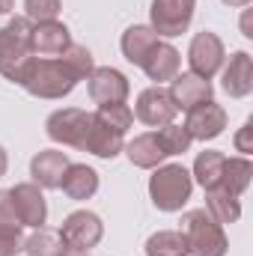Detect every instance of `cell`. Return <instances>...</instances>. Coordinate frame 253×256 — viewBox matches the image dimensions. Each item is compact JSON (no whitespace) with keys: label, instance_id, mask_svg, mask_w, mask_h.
Segmentation results:
<instances>
[{"label":"cell","instance_id":"1","mask_svg":"<svg viewBox=\"0 0 253 256\" xmlns=\"http://www.w3.org/2000/svg\"><path fill=\"white\" fill-rule=\"evenodd\" d=\"M30 33H33V24L24 15L12 18L6 27H0V74L12 84H21L27 66L33 60Z\"/></svg>","mask_w":253,"mask_h":256},{"label":"cell","instance_id":"2","mask_svg":"<svg viewBox=\"0 0 253 256\" xmlns=\"http://www.w3.org/2000/svg\"><path fill=\"white\" fill-rule=\"evenodd\" d=\"M21 86L36 98H63L78 86V78L68 72V66L60 57L57 60H48V57L36 60L33 57L24 78H21Z\"/></svg>","mask_w":253,"mask_h":256},{"label":"cell","instance_id":"3","mask_svg":"<svg viewBox=\"0 0 253 256\" xmlns=\"http://www.w3.org/2000/svg\"><path fill=\"white\" fill-rule=\"evenodd\" d=\"M182 236L188 242V254L194 256H224L230 248L224 226L206 208H194L182 214Z\"/></svg>","mask_w":253,"mask_h":256},{"label":"cell","instance_id":"4","mask_svg":"<svg viewBox=\"0 0 253 256\" xmlns=\"http://www.w3.org/2000/svg\"><path fill=\"white\" fill-rule=\"evenodd\" d=\"M194 179L182 164H164L149 179V196L161 212H179L190 200Z\"/></svg>","mask_w":253,"mask_h":256},{"label":"cell","instance_id":"5","mask_svg":"<svg viewBox=\"0 0 253 256\" xmlns=\"http://www.w3.org/2000/svg\"><path fill=\"white\" fill-rule=\"evenodd\" d=\"M60 236H63L66 248H68L72 254H86V250H92V248L102 242V236H104V224H102L98 214L80 208V212H72V214L63 220Z\"/></svg>","mask_w":253,"mask_h":256},{"label":"cell","instance_id":"6","mask_svg":"<svg viewBox=\"0 0 253 256\" xmlns=\"http://www.w3.org/2000/svg\"><path fill=\"white\" fill-rule=\"evenodd\" d=\"M196 0H152V30L158 36H182L194 21Z\"/></svg>","mask_w":253,"mask_h":256},{"label":"cell","instance_id":"7","mask_svg":"<svg viewBox=\"0 0 253 256\" xmlns=\"http://www.w3.org/2000/svg\"><path fill=\"white\" fill-rule=\"evenodd\" d=\"M90 122H92V114L78 110V108H63V110L48 116L45 128H48V137L54 143H63V146H72V149H84Z\"/></svg>","mask_w":253,"mask_h":256},{"label":"cell","instance_id":"8","mask_svg":"<svg viewBox=\"0 0 253 256\" xmlns=\"http://www.w3.org/2000/svg\"><path fill=\"white\" fill-rule=\"evenodd\" d=\"M224 60H226V51H224V42L218 33H196L190 39V48H188V63H190V72L212 80L220 68H224Z\"/></svg>","mask_w":253,"mask_h":256},{"label":"cell","instance_id":"9","mask_svg":"<svg viewBox=\"0 0 253 256\" xmlns=\"http://www.w3.org/2000/svg\"><path fill=\"white\" fill-rule=\"evenodd\" d=\"M134 114H137V120H140L143 126L164 128V126H170V122L176 120L179 108H176V102L170 98L167 90H161V86H149V90H143V92L137 96Z\"/></svg>","mask_w":253,"mask_h":256},{"label":"cell","instance_id":"10","mask_svg":"<svg viewBox=\"0 0 253 256\" xmlns=\"http://www.w3.org/2000/svg\"><path fill=\"white\" fill-rule=\"evenodd\" d=\"M6 194H9V202H12L15 218L21 220V226L39 230V226L48 220V202H45V196H42V191H39V185L21 182V185L9 188Z\"/></svg>","mask_w":253,"mask_h":256},{"label":"cell","instance_id":"11","mask_svg":"<svg viewBox=\"0 0 253 256\" xmlns=\"http://www.w3.org/2000/svg\"><path fill=\"white\" fill-rule=\"evenodd\" d=\"M86 80H90V98L96 104H120L128 98V78L110 66L92 68Z\"/></svg>","mask_w":253,"mask_h":256},{"label":"cell","instance_id":"12","mask_svg":"<svg viewBox=\"0 0 253 256\" xmlns=\"http://www.w3.org/2000/svg\"><path fill=\"white\" fill-rule=\"evenodd\" d=\"M185 128H188V134L194 140H214L226 128V110L218 102H202V104L188 110Z\"/></svg>","mask_w":253,"mask_h":256},{"label":"cell","instance_id":"13","mask_svg":"<svg viewBox=\"0 0 253 256\" xmlns=\"http://www.w3.org/2000/svg\"><path fill=\"white\" fill-rule=\"evenodd\" d=\"M170 98L176 102L179 110H190L202 102H212V80L194 74V72H182L170 80Z\"/></svg>","mask_w":253,"mask_h":256},{"label":"cell","instance_id":"14","mask_svg":"<svg viewBox=\"0 0 253 256\" xmlns=\"http://www.w3.org/2000/svg\"><path fill=\"white\" fill-rule=\"evenodd\" d=\"M220 86L232 98H244L253 92V57L248 51H236L230 57V63L224 66V74H220Z\"/></svg>","mask_w":253,"mask_h":256},{"label":"cell","instance_id":"15","mask_svg":"<svg viewBox=\"0 0 253 256\" xmlns=\"http://www.w3.org/2000/svg\"><path fill=\"white\" fill-rule=\"evenodd\" d=\"M68 155L60 149H45L39 152L33 161H30V176H33V185L39 188H60L63 182V173L68 167Z\"/></svg>","mask_w":253,"mask_h":256},{"label":"cell","instance_id":"16","mask_svg":"<svg viewBox=\"0 0 253 256\" xmlns=\"http://www.w3.org/2000/svg\"><path fill=\"white\" fill-rule=\"evenodd\" d=\"M68 45H72V39H68L66 24H60V21L33 24V33H30V48H33V54L51 60V57H60Z\"/></svg>","mask_w":253,"mask_h":256},{"label":"cell","instance_id":"17","mask_svg":"<svg viewBox=\"0 0 253 256\" xmlns=\"http://www.w3.org/2000/svg\"><path fill=\"white\" fill-rule=\"evenodd\" d=\"M179 51L170 45V42H155V48L146 54V60H143V72L149 74V80H155V84H164V80H173L176 74H179Z\"/></svg>","mask_w":253,"mask_h":256},{"label":"cell","instance_id":"18","mask_svg":"<svg viewBox=\"0 0 253 256\" xmlns=\"http://www.w3.org/2000/svg\"><path fill=\"white\" fill-rule=\"evenodd\" d=\"M122 146H126V140H122L120 131L108 128L104 122H98L92 116L90 131H86V140H84V152H92L96 158H116L122 152Z\"/></svg>","mask_w":253,"mask_h":256},{"label":"cell","instance_id":"19","mask_svg":"<svg viewBox=\"0 0 253 256\" xmlns=\"http://www.w3.org/2000/svg\"><path fill=\"white\" fill-rule=\"evenodd\" d=\"M122 152L128 155V161H131L134 167H140V170H155V167H161V161L167 158V152L161 149V143H158L155 134H137L131 143L122 146Z\"/></svg>","mask_w":253,"mask_h":256},{"label":"cell","instance_id":"20","mask_svg":"<svg viewBox=\"0 0 253 256\" xmlns=\"http://www.w3.org/2000/svg\"><path fill=\"white\" fill-rule=\"evenodd\" d=\"M60 188L72 200H90L92 194L98 191V173L92 167H86V164H68Z\"/></svg>","mask_w":253,"mask_h":256},{"label":"cell","instance_id":"21","mask_svg":"<svg viewBox=\"0 0 253 256\" xmlns=\"http://www.w3.org/2000/svg\"><path fill=\"white\" fill-rule=\"evenodd\" d=\"M155 42H158V33L152 30V27H146V24H134V27H128L126 33H122V54H126L128 63L134 66H143L146 60V54L155 48Z\"/></svg>","mask_w":253,"mask_h":256},{"label":"cell","instance_id":"22","mask_svg":"<svg viewBox=\"0 0 253 256\" xmlns=\"http://www.w3.org/2000/svg\"><path fill=\"white\" fill-rule=\"evenodd\" d=\"M224 164H226V155L218 152V149H206L196 155L194 161V179L206 188V191H218L220 188V179H224Z\"/></svg>","mask_w":253,"mask_h":256},{"label":"cell","instance_id":"23","mask_svg":"<svg viewBox=\"0 0 253 256\" xmlns=\"http://www.w3.org/2000/svg\"><path fill=\"white\" fill-rule=\"evenodd\" d=\"M250 176H253V164L238 155V158H226L224 164V179H220V191L232 194V196H242L250 185Z\"/></svg>","mask_w":253,"mask_h":256},{"label":"cell","instance_id":"24","mask_svg":"<svg viewBox=\"0 0 253 256\" xmlns=\"http://www.w3.org/2000/svg\"><path fill=\"white\" fill-rule=\"evenodd\" d=\"M24 250H27V256H66L68 254L63 236L54 232V230H45V226H39L30 238H24Z\"/></svg>","mask_w":253,"mask_h":256},{"label":"cell","instance_id":"25","mask_svg":"<svg viewBox=\"0 0 253 256\" xmlns=\"http://www.w3.org/2000/svg\"><path fill=\"white\" fill-rule=\"evenodd\" d=\"M146 256H188V242L182 236V230H161L155 236H149L146 242Z\"/></svg>","mask_w":253,"mask_h":256},{"label":"cell","instance_id":"26","mask_svg":"<svg viewBox=\"0 0 253 256\" xmlns=\"http://www.w3.org/2000/svg\"><path fill=\"white\" fill-rule=\"evenodd\" d=\"M206 206H208V214L218 220V224H236L242 218V206H238V196L226 191H206Z\"/></svg>","mask_w":253,"mask_h":256},{"label":"cell","instance_id":"27","mask_svg":"<svg viewBox=\"0 0 253 256\" xmlns=\"http://www.w3.org/2000/svg\"><path fill=\"white\" fill-rule=\"evenodd\" d=\"M98 122H104L108 128H114V131H120V134H126L131 122H134V110L128 108L126 102H120V104H98V110L92 114Z\"/></svg>","mask_w":253,"mask_h":256},{"label":"cell","instance_id":"28","mask_svg":"<svg viewBox=\"0 0 253 256\" xmlns=\"http://www.w3.org/2000/svg\"><path fill=\"white\" fill-rule=\"evenodd\" d=\"M158 143H161V149L167 152V155H182V152H188L190 143H194V137L188 134V128L185 126H164L158 134Z\"/></svg>","mask_w":253,"mask_h":256},{"label":"cell","instance_id":"29","mask_svg":"<svg viewBox=\"0 0 253 256\" xmlns=\"http://www.w3.org/2000/svg\"><path fill=\"white\" fill-rule=\"evenodd\" d=\"M60 60L68 66V72H72L78 80L90 78V74H92V68H96V63H92V54H90L84 45H68L63 54H60Z\"/></svg>","mask_w":253,"mask_h":256},{"label":"cell","instance_id":"30","mask_svg":"<svg viewBox=\"0 0 253 256\" xmlns=\"http://www.w3.org/2000/svg\"><path fill=\"white\" fill-rule=\"evenodd\" d=\"M63 3L60 0H24V18L30 24H45V21H57Z\"/></svg>","mask_w":253,"mask_h":256},{"label":"cell","instance_id":"31","mask_svg":"<svg viewBox=\"0 0 253 256\" xmlns=\"http://www.w3.org/2000/svg\"><path fill=\"white\" fill-rule=\"evenodd\" d=\"M24 250L21 226H0V256H15Z\"/></svg>","mask_w":253,"mask_h":256},{"label":"cell","instance_id":"32","mask_svg":"<svg viewBox=\"0 0 253 256\" xmlns=\"http://www.w3.org/2000/svg\"><path fill=\"white\" fill-rule=\"evenodd\" d=\"M250 137H253V120H248V122L242 126V131L236 134V149H238L244 158L253 152V140H250Z\"/></svg>","mask_w":253,"mask_h":256},{"label":"cell","instance_id":"33","mask_svg":"<svg viewBox=\"0 0 253 256\" xmlns=\"http://www.w3.org/2000/svg\"><path fill=\"white\" fill-rule=\"evenodd\" d=\"M0 226H21V220L15 218V208H12L6 191H0Z\"/></svg>","mask_w":253,"mask_h":256},{"label":"cell","instance_id":"34","mask_svg":"<svg viewBox=\"0 0 253 256\" xmlns=\"http://www.w3.org/2000/svg\"><path fill=\"white\" fill-rule=\"evenodd\" d=\"M242 30H244V36H248V39L253 36V27H250V9H248V12H244V18H242Z\"/></svg>","mask_w":253,"mask_h":256},{"label":"cell","instance_id":"35","mask_svg":"<svg viewBox=\"0 0 253 256\" xmlns=\"http://www.w3.org/2000/svg\"><path fill=\"white\" fill-rule=\"evenodd\" d=\"M12 6H15V0H0V15L12 12Z\"/></svg>","mask_w":253,"mask_h":256},{"label":"cell","instance_id":"36","mask_svg":"<svg viewBox=\"0 0 253 256\" xmlns=\"http://www.w3.org/2000/svg\"><path fill=\"white\" fill-rule=\"evenodd\" d=\"M226 6H236V9H242V6H250L253 0H224Z\"/></svg>","mask_w":253,"mask_h":256},{"label":"cell","instance_id":"37","mask_svg":"<svg viewBox=\"0 0 253 256\" xmlns=\"http://www.w3.org/2000/svg\"><path fill=\"white\" fill-rule=\"evenodd\" d=\"M3 173H6V149L0 146V176H3Z\"/></svg>","mask_w":253,"mask_h":256}]
</instances>
